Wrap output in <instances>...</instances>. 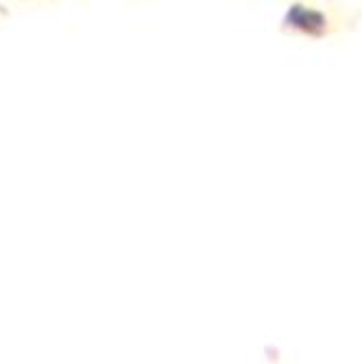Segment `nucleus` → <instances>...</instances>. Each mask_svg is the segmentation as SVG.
Segmentation results:
<instances>
[]
</instances>
